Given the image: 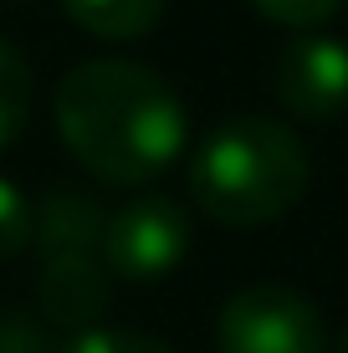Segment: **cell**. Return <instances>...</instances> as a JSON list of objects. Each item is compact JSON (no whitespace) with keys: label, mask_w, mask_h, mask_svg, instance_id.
Here are the masks:
<instances>
[{"label":"cell","mask_w":348,"mask_h":353,"mask_svg":"<svg viewBox=\"0 0 348 353\" xmlns=\"http://www.w3.org/2000/svg\"><path fill=\"white\" fill-rule=\"evenodd\" d=\"M246 6L287 31H318L323 21H333L343 10V0H246Z\"/></svg>","instance_id":"11"},{"label":"cell","mask_w":348,"mask_h":353,"mask_svg":"<svg viewBox=\"0 0 348 353\" xmlns=\"http://www.w3.org/2000/svg\"><path fill=\"white\" fill-rule=\"evenodd\" d=\"M215 353H328V327L313 297L282 282H256L225 297Z\"/></svg>","instance_id":"4"},{"label":"cell","mask_w":348,"mask_h":353,"mask_svg":"<svg viewBox=\"0 0 348 353\" xmlns=\"http://www.w3.org/2000/svg\"><path fill=\"white\" fill-rule=\"evenodd\" d=\"M170 0H62V10L82 31L108 36V41H139L159 26Z\"/></svg>","instance_id":"8"},{"label":"cell","mask_w":348,"mask_h":353,"mask_svg":"<svg viewBox=\"0 0 348 353\" xmlns=\"http://www.w3.org/2000/svg\"><path fill=\"white\" fill-rule=\"evenodd\" d=\"M0 353H52V338L41 333V323L31 318H0Z\"/></svg>","instance_id":"13"},{"label":"cell","mask_w":348,"mask_h":353,"mask_svg":"<svg viewBox=\"0 0 348 353\" xmlns=\"http://www.w3.org/2000/svg\"><path fill=\"white\" fill-rule=\"evenodd\" d=\"M57 353H174L170 343L134 327H88V333H72Z\"/></svg>","instance_id":"10"},{"label":"cell","mask_w":348,"mask_h":353,"mask_svg":"<svg viewBox=\"0 0 348 353\" xmlns=\"http://www.w3.org/2000/svg\"><path fill=\"white\" fill-rule=\"evenodd\" d=\"M31 246V200L0 174V261L21 256Z\"/></svg>","instance_id":"12"},{"label":"cell","mask_w":348,"mask_h":353,"mask_svg":"<svg viewBox=\"0 0 348 353\" xmlns=\"http://www.w3.org/2000/svg\"><path fill=\"white\" fill-rule=\"evenodd\" d=\"M46 323L72 327V333H88L103 323L108 312V272L98 256L88 251H62V256L41 261V282H36Z\"/></svg>","instance_id":"6"},{"label":"cell","mask_w":348,"mask_h":353,"mask_svg":"<svg viewBox=\"0 0 348 353\" xmlns=\"http://www.w3.org/2000/svg\"><path fill=\"white\" fill-rule=\"evenodd\" d=\"M31 118V67L16 46L0 36V149L16 143V133Z\"/></svg>","instance_id":"9"},{"label":"cell","mask_w":348,"mask_h":353,"mask_svg":"<svg viewBox=\"0 0 348 353\" xmlns=\"http://www.w3.org/2000/svg\"><path fill=\"white\" fill-rule=\"evenodd\" d=\"M103 221H108V210L88 190H52L41 210H31V241L41 246V256H62V251L98 256Z\"/></svg>","instance_id":"7"},{"label":"cell","mask_w":348,"mask_h":353,"mask_svg":"<svg viewBox=\"0 0 348 353\" xmlns=\"http://www.w3.org/2000/svg\"><path fill=\"white\" fill-rule=\"evenodd\" d=\"M190 210L170 194H139L108 210L103 236H98V261L118 282H159L190 256Z\"/></svg>","instance_id":"3"},{"label":"cell","mask_w":348,"mask_h":353,"mask_svg":"<svg viewBox=\"0 0 348 353\" xmlns=\"http://www.w3.org/2000/svg\"><path fill=\"white\" fill-rule=\"evenodd\" d=\"M52 118L72 159L103 185L123 190L164 174L190 139L179 92L154 67L128 57L77 62L57 82Z\"/></svg>","instance_id":"1"},{"label":"cell","mask_w":348,"mask_h":353,"mask_svg":"<svg viewBox=\"0 0 348 353\" xmlns=\"http://www.w3.org/2000/svg\"><path fill=\"white\" fill-rule=\"evenodd\" d=\"M272 97L303 123H333L348 113V46L338 36H287L272 62Z\"/></svg>","instance_id":"5"},{"label":"cell","mask_w":348,"mask_h":353,"mask_svg":"<svg viewBox=\"0 0 348 353\" xmlns=\"http://www.w3.org/2000/svg\"><path fill=\"white\" fill-rule=\"evenodd\" d=\"M307 179L313 164L292 128L261 113H236L200 139L190 159V200L215 225L251 230L282 221L307 194Z\"/></svg>","instance_id":"2"},{"label":"cell","mask_w":348,"mask_h":353,"mask_svg":"<svg viewBox=\"0 0 348 353\" xmlns=\"http://www.w3.org/2000/svg\"><path fill=\"white\" fill-rule=\"evenodd\" d=\"M333 353H348V327L338 333V343H333Z\"/></svg>","instance_id":"14"}]
</instances>
